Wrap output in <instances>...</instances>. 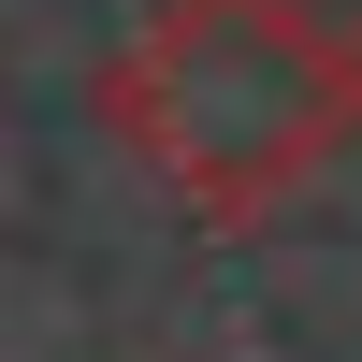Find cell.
<instances>
[{
    "instance_id": "1",
    "label": "cell",
    "mask_w": 362,
    "mask_h": 362,
    "mask_svg": "<svg viewBox=\"0 0 362 362\" xmlns=\"http://www.w3.org/2000/svg\"><path fill=\"white\" fill-rule=\"evenodd\" d=\"M102 131L203 232H247L362 131V44L305 0H160L102 58Z\"/></svg>"
}]
</instances>
